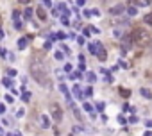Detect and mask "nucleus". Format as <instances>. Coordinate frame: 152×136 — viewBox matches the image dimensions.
<instances>
[{"instance_id":"9d476101","label":"nucleus","mask_w":152,"mask_h":136,"mask_svg":"<svg viewBox=\"0 0 152 136\" xmlns=\"http://www.w3.org/2000/svg\"><path fill=\"white\" fill-rule=\"evenodd\" d=\"M143 21H145L147 25H152V13H150V14H147V16L143 18Z\"/></svg>"},{"instance_id":"20e7f679","label":"nucleus","mask_w":152,"mask_h":136,"mask_svg":"<svg viewBox=\"0 0 152 136\" xmlns=\"http://www.w3.org/2000/svg\"><path fill=\"white\" fill-rule=\"evenodd\" d=\"M39 127H43V129H49V127H50L49 118H47L45 115H39Z\"/></svg>"},{"instance_id":"0eeeda50","label":"nucleus","mask_w":152,"mask_h":136,"mask_svg":"<svg viewBox=\"0 0 152 136\" xmlns=\"http://www.w3.org/2000/svg\"><path fill=\"white\" fill-rule=\"evenodd\" d=\"M97 57H98V59H100V61H106V59H107V54H106V50H104V49H102V50H100V52H98V54H97Z\"/></svg>"},{"instance_id":"423d86ee","label":"nucleus","mask_w":152,"mask_h":136,"mask_svg":"<svg viewBox=\"0 0 152 136\" xmlns=\"http://www.w3.org/2000/svg\"><path fill=\"white\" fill-rule=\"evenodd\" d=\"M36 14H38L39 20H45V18H47V13H45V9H43V7H38V9H36Z\"/></svg>"},{"instance_id":"f03ea898","label":"nucleus","mask_w":152,"mask_h":136,"mask_svg":"<svg viewBox=\"0 0 152 136\" xmlns=\"http://www.w3.org/2000/svg\"><path fill=\"white\" fill-rule=\"evenodd\" d=\"M131 39H133V43H136V45H147L148 39H150V34H148L145 29H134Z\"/></svg>"},{"instance_id":"ddd939ff","label":"nucleus","mask_w":152,"mask_h":136,"mask_svg":"<svg viewBox=\"0 0 152 136\" xmlns=\"http://www.w3.org/2000/svg\"><path fill=\"white\" fill-rule=\"evenodd\" d=\"M20 4H29V0H18Z\"/></svg>"},{"instance_id":"f8f14e48","label":"nucleus","mask_w":152,"mask_h":136,"mask_svg":"<svg viewBox=\"0 0 152 136\" xmlns=\"http://www.w3.org/2000/svg\"><path fill=\"white\" fill-rule=\"evenodd\" d=\"M31 14H32V9H25V18H31Z\"/></svg>"},{"instance_id":"9b49d317","label":"nucleus","mask_w":152,"mask_h":136,"mask_svg":"<svg viewBox=\"0 0 152 136\" xmlns=\"http://www.w3.org/2000/svg\"><path fill=\"white\" fill-rule=\"evenodd\" d=\"M25 39H27V38H21V39H20V43H18V47H20V49H24L25 45H27V41H25Z\"/></svg>"},{"instance_id":"1a4fd4ad","label":"nucleus","mask_w":152,"mask_h":136,"mask_svg":"<svg viewBox=\"0 0 152 136\" xmlns=\"http://www.w3.org/2000/svg\"><path fill=\"white\" fill-rule=\"evenodd\" d=\"M127 13L131 14V16H134V14H136L138 11H136V7H134V6H129V7H127Z\"/></svg>"},{"instance_id":"4468645a","label":"nucleus","mask_w":152,"mask_h":136,"mask_svg":"<svg viewBox=\"0 0 152 136\" xmlns=\"http://www.w3.org/2000/svg\"><path fill=\"white\" fill-rule=\"evenodd\" d=\"M4 111H6V107H4V106H0V113H4Z\"/></svg>"},{"instance_id":"f257e3e1","label":"nucleus","mask_w":152,"mask_h":136,"mask_svg":"<svg viewBox=\"0 0 152 136\" xmlns=\"http://www.w3.org/2000/svg\"><path fill=\"white\" fill-rule=\"evenodd\" d=\"M29 72H31V77L43 88H49L50 86V77L47 74V66L43 61L39 59H32L31 61V66H29Z\"/></svg>"},{"instance_id":"dca6fc26","label":"nucleus","mask_w":152,"mask_h":136,"mask_svg":"<svg viewBox=\"0 0 152 136\" xmlns=\"http://www.w3.org/2000/svg\"><path fill=\"white\" fill-rule=\"evenodd\" d=\"M0 38H4V32H2V29H0Z\"/></svg>"},{"instance_id":"2eb2a0df","label":"nucleus","mask_w":152,"mask_h":136,"mask_svg":"<svg viewBox=\"0 0 152 136\" xmlns=\"http://www.w3.org/2000/svg\"><path fill=\"white\" fill-rule=\"evenodd\" d=\"M77 4H81V6H82V4H84V0H77Z\"/></svg>"},{"instance_id":"6e6552de","label":"nucleus","mask_w":152,"mask_h":136,"mask_svg":"<svg viewBox=\"0 0 152 136\" xmlns=\"http://www.w3.org/2000/svg\"><path fill=\"white\" fill-rule=\"evenodd\" d=\"M141 95H143L145 99H152V93H150V89H145V88H141Z\"/></svg>"},{"instance_id":"39448f33","label":"nucleus","mask_w":152,"mask_h":136,"mask_svg":"<svg viewBox=\"0 0 152 136\" xmlns=\"http://www.w3.org/2000/svg\"><path fill=\"white\" fill-rule=\"evenodd\" d=\"M109 13H111V14H122V13H123V6H120V4H118V6H113V7L109 9Z\"/></svg>"},{"instance_id":"7ed1b4c3","label":"nucleus","mask_w":152,"mask_h":136,"mask_svg":"<svg viewBox=\"0 0 152 136\" xmlns=\"http://www.w3.org/2000/svg\"><path fill=\"white\" fill-rule=\"evenodd\" d=\"M50 111H52V118H54V120L59 122V120L63 118V109H61L59 104H52V106H50Z\"/></svg>"}]
</instances>
